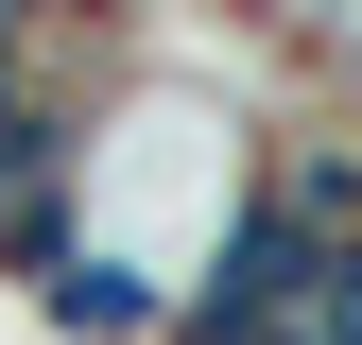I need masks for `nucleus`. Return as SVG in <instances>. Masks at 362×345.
<instances>
[{"label":"nucleus","mask_w":362,"mask_h":345,"mask_svg":"<svg viewBox=\"0 0 362 345\" xmlns=\"http://www.w3.org/2000/svg\"><path fill=\"white\" fill-rule=\"evenodd\" d=\"M35 311H52V328H86V345H173V293H156V276H139L121 242H86L69 276L35 293Z\"/></svg>","instance_id":"1"},{"label":"nucleus","mask_w":362,"mask_h":345,"mask_svg":"<svg viewBox=\"0 0 362 345\" xmlns=\"http://www.w3.org/2000/svg\"><path fill=\"white\" fill-rule=\"evenodd\" d=\"M69 139H86V104H52L35 52H0V172H18V156H69Z\"/></svg>","instance_id":"2"}]
</instances>
